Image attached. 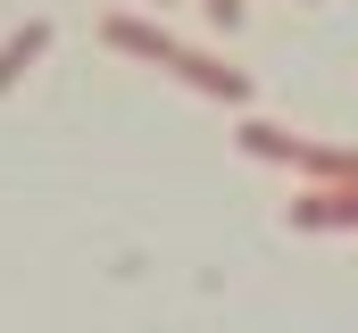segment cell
Segmentation results:
<instances>
[{
  "instance_id": "obj_2",
  "label": "cell",
  "mask_w": 358,
  "mask_h": 333,
  "mask_svg": "<svg viewBox=\"0 0 358 333\" xmlns=\"http://www.w3.org/2000/svg\"><path fill=\"white\" fill-rule=\"evenodd\" d=\"M167 76H176V83H192L200 100H225V108H250V76H242V67H225L217 50H176V59H167Z\"/></svg>"
},
{
  "instance_id": "obj_6",
  "label": "cell",
  "mask_w": 358,
  "mask_h": 333,
  "mask_svg": "<svg viewBox=\"0 0 358 333\" xmlns=\"http://www.w3.org/2000/svg\"><path fill=\"white\" fill-rule=\"evenodd\" d=\"M242 8H250V0H200V17H208L217 34H234V25H242Z\"/></svg>"
},
{
  "instance_id": "obj_1",
  "label": "cell",
  "mask_w": 358,
  "mask_h": 333,
  "mask_svg": "<svg viewBox=\"0 0 358 333\" xmlns=\"http://www.w3.org/2000/svg\"><path fill=\"white\" fill-rule=\"evenodd\" d=\"M250 159H275V166H300L308 183H358V150H334V142H308V134H292V125H267V117H242V134H234Z\"/></svg>"
},
{
  "instance_id": "obj_7",
  "label": "cell",
  "mask_w": 358,
  "mask_h": 333,
  "mask_svg": "<svg viewBox=\"0 0 358 333\" xmlns=\"http://www.w3.org/2000/svg\"><path fill=\"white\" fill-rule=\"evenodd\" d=\"M300 8H317V0H300Z\"/></svg>"
},
{
  "instance_id": "obj_4",
  "label": "cell",
  "mask_w": 358,
  "mask_h": 333,
  "mask_svg": "<svg viewBox=\"0 0 358 333\" xmlns=\"http://www.w3.org/2000/svg\"><path fill=\"white\" fill-rule=\"evenodd\" d=\"M358 225V183H317L292 200V234H350Z\"/></svg>"
},
{
  "instance_id": "obj_5",
  "label": "cell",
  "mask_w": 358,
  "mask_h": 333,
  "mask_svg": "<svg viewBox=\"0 0 358 333\" xmlns=\"http://www.w3.org/2000/svg\"><path fill=\"white\" fill-rule=\"evenodd\" d=\"M42 50H50V17H25V25L0 42V92H17V83H25V67H34Z\"/></svg>"
},
{
  "instance_id": "obj_3",
  "label": "cell",
  "mask_w": 358,
  "mask_h": 333,
  "mask_svg": "<svg viewBox=\"0 0 358 333\" xmlns=\"http://www.w3.org/2000/svg\"><path fill=\"white\" fill-rule=\"evenodd\" d=\"M100 42L125 50V59H150V67H167V59L183 50L167 25H150V17H134V8H108V17H100Z\"/></svg>"
}]
</instances>
